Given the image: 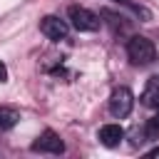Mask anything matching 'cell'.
I'll list each match as a JSON object with an SVG mask.
<instances>
[{"label":"cell","mask_w":159,"mask_h":159,"mask_svg":"<svg viewBox=\"0 0 159 159\" xmlns=\"http://www.w3.org/2000/svg\"><path fill=\"white\" fill-rule=\"evenodd\" d=\"M127 57L132 60V65L144 67V65H152V62H154L157 47H154V42H152L149 37H144V35H132V37L127 40Z\"/></svg>","instance_id":"6da1fadb"},{"label":"cell","mask_w":159,"mask_h":159,"mask_svg":"<svg viewBox=\"0 0 159 159\" xmlns=\"http://www.w3.org/2000/svg\"><path fill=\"white\" fill-rule=\"evenodd\" d=\"M67 17H70V22H72V27L77 32H97L99 25H102L99 15L87 10V7H82V5H70Z\"/></svg>","instance_id":"7a4b0ae2"},{"label":"cell","mask_w":159,"mask_h":159,"mask_svg":"<svg viewBox=\"0 0 159 159\" xmlns=\"http://www.w3.org/2000/svg\"><path fill=\"white\" fill-rule=\"evenodd\" d=\"M132 107H134L132 89L129 87H114L112 94H109V114L117 117V119H124V117H129Z\"/></svg>","instance_id":"3957f363"},{"label":"cell","mask_w":159,"mask_h":159,"mask_svg":"<svg viewBox=\"0 0 159 159\" xmlns=\"http://www.w3.org/2000/svg\"><path fill=\"white\" fill-rule=\"evenodd\" d=\"M32 152H40V154H65V142L52 129H45L32 142Z\"/></svg>","instance_id":"277c9868"},{"label":"cell","mask_w":159,"mask_h":159,"mask_svg":"<svg viewBox=\"0 0 159 159\" xmlns=\"http://www.w3.org/2000/svg\"><path fill=\"white\" fill-rule=\"evenodd\" d=\"M40 32H42L45 37H50V40H55V42H60V40H67L70 27H67V22H65V20H60L57 15H45V17L40 20Z\"/></svg>","instance_id":"5b68a950"},{"label":"cell","mask_w":159,"mask_h":159,"mask_svg":"<svg viewBox=\"0 0 159 159\" xmlns=\"http://www.w3.org/2000/svg\"><path fill=\"white\" fill-rule=\"evenodd\" d=\"M97 139H99L102 147L114 149V147H119V142L124 139V129H122L119 124H102L99 132H97Z\"/></svg>","instance_id":"8992f818"},{"label":"cell","mask_w":159,"mask_h":159,"mask_svg":"<svg viewBox=\"0 0 159 159\" xmlns=\"http://www.w3.org/2000/svg\"><path fill=\"white\" fill-rule=\"evenodd\" d=\"M142 104L144 107H149V109H157L159 112V75H154V77H149L147 80V84H144V89H142Z\"/></svg>","instance_id":"52a82bcc"},{"label":"cell","mask_w":159,"mask_h":159,"mask_svg":"<svg viewBox=\"0 0 159 159\" xmlns=\"http://www.w3.org/2000/svg\"><path fill=\"white\" fill-rule=\"evenodd\" d=\"M17 122H20V112H15L10 107H0V132L12 129Z\"/></svg>","instance_id":"ba28073f"},{"label":"cell","mask_w":159,"mask_h":159,"mask_svg":"<svg viewBox=\"0 0 159 159\" xmlns=\"http://www.w3.org/2000/svg\"><path fill=\"white\" fill-rule=\"evenodd\" d=\"M102 17H107L109 20V25L114 27V30H124L129 22H127V17L124 15H119V12H114V10H109V7H102V12H99Z\"/></svg>","instance_id":"9c48e42d"},{"label":"cell","mask_w":159,"mask_h":159,"mask_svg":"<svg viewBox=\"0 0 159 159\" xmlns=\"http://www.w3.org/2000/svg\"><path fill=\"white\" fill-rule=\"evenodd\" d=\"M144 139H159V112L152 119H147V124H144Z\"/></svg>","instance_id":"30bf717a"},{"label":"cell","mask_w":159,"mask_h":159,"mask_svg":"<svg viewBox=\"0 0 159 159\" xmlns=\"http://www.w3.org/2000/svg\"><path fill=\"white\" fill-rule=\"evenodd\" d=\"M7 80V67H5V62H0V82H5Z\"/></svg>","instance_id":"8fae6325"},{"label":"cell","mask_w":159,"mask_h":159,"mask_svg":"<svg viewBox=\"0 0 159 159\" xmlns=\"http://www.w3.org/2000/svg\"><path fill=\"white\" fill-rule=\"evenodd\" d=\"M157 154H159V147H154V149H149V152H147V157H157Z\"/></svg>","instance_id":"7c38bea8"},{"label":"cell","mask_w":159,"mask_h":159,"mask_svg":"<svg viewBox=\"0 0 159 159\" xmlns=\"http://www.w3.org/2000/svg\"><path fill=\"white\" fill-rule=\"evenodd\" d=\"M117 2H122V0H117Z\"/></svg>","instance_id":"4fadbf2b"}]
</instances>
